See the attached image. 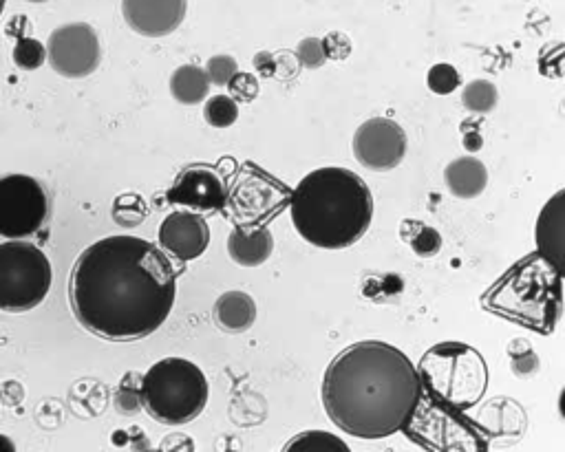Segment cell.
<instances>
[{
  "label": "cell",
  "instance_id": "7",
  "mask_svg": "<svg viewBox=\"0 0 565 452\" xmlns=\"http://www.w3.org/2000/svg\"><path fill=\"white\" fill-rule=\"evenodd\" d=\"M51 263L34 243L0 245V309L23 314L36 309L51 289Z\"/></svg>",
  "mask_w": 565,
  "mask_h": 452
},
{
  "label": "cell",
  "instance_id": "11",
  "mask_svg": "<svg viewBox=\"0 0 565 452\" xmlns=\"http://www.w3.org/2000/svg\"><path fill=\"white\" fill-rule=\"evenodd\" d=\"M166 199L175 206H186L197 212H217L228 203V188L212 168L190 166L179 172Z\"/></svg>",
  "mask_w": 565,
  "mask_h": 452
},
{
  "label": "cell",
  "instance_id": "28",
  "mask_svg": "<svg viewBox=\"0 0 565 452\" xmlns=\"http://www.w3.org/2000/svg\"><path fill=\"white\" fill-rule=\"evenodd\" d=\"M228 86H230V95L237 102H252V100H257V95H259V80L250 73L239 71L230 80Z\"/></svg>",
  "mask_w": 565,
  "mask_h": 452
},
{
  "label": "cell",
  "instance_id": "19",
  "mask_svg": "<svg viewBox=\"0 0 565 452\" xmlns=\"http://www.w3.org/2000/svg\"><path fill=\"white\" fill-rule=\"evenodd\" d=\"M404 241H409L413 252L422 258H431L442 250V236L435 228L422 225L418 221H407L402 225Z\"/></svg>",
  "mask_w": 565,
  "mask_h": 452
},
{
  "label": "cell",
  "instance_id": "31",
  "mask_svg": "<svg viewBox=\"0 0 565 452\" xmlns=\"http://www.w3.org/2000/svg\"><path fill=\"white\" fill-rule=\"evenodd\" d=\"M462 142H464L466 150H471V153H475V150L482 148L484 139H482V135H479V131H464Z\"/></svg>",
  "mask_w": 565,
  "mask_h": 452
},
{
  "label": "cell",
  "instance_id": "6",
  "mask_svg": "<svg viewBox=\"0 0 565 452\" xmlns=\"http://www.w3.org/2000/svg\"><path fill=\"white\" fill-rule=\"evenodd\" d=\"M482 355L457 342H444L422 358V389L431 400L453 408H468L486 391Z\"/></svg>",
  "mask_w": 565,
  "mask_h": 452
},
{
  "label": "cell",
  "instance_id": "15",
  "mask_svg": "<svg viewBox=\"0 0 565 452\" xmlns=\"http://www.w3.org/2000/svg\"><path fill=\"white\" fill-rule=\"evenodd\" d=\"M274 236L272 232L259 225V228H234L228 236V254L234 263L243 267L263 265L272 256Z\"/></svg>",
  "mask_w": 565,
  "mask_h": 452
},
{
  "label": "cell",
  "instance_id": "9",
  "mask_svg": "<svg viewBox=\"0 0 565 452\" xmlns=\"http://www.w3.org/2000/svg\"><path fill=\"white\" fill-rule=\"evenodd\" d=\"M51 69L62 78H87L98 69L102 51L100 40L87 23H71L58 27L47 42Z\"/></svg>",
  "mask_w": 565,
  "mask_h": 452
},
{
  "label": "cell",
  "instance_id": "33",
  "mask_svg": "<svg viewBox=\"0 0 565 452\" xmlns=\"http://www.w3.org/2000/svg\"><path fill=\"white\" fill-rule=\"evenodd\" d=\"M29 3H47V0H29Z\"/></svg>",
  "mask_w": 565,
  "mask_h": 452
},
{
  "label": "cell",
  "instance_id": "13",
  "mask_svg": "<svg viewBox=\"0 0 565 452\" xmlns=\"http://www.w3.org/2000/svg\"><path fill=\"white\" fill-rule=\"evenodd\" d=\"M186 5V0H122V14L135 34L162 38L184 23Z\"/></svg>",
  "mask_w": 565,
  "mask_h": 452
},
{
  "label": "cell",
  "instance_id": "2",
  "mask_svg": "<svg viewBox=\"0 0 565 452\" xmlns=\"http://www.w3.org/2000/svg\"><path fill=\"white\" fill-rule=\"evenodd\" d=\"M422 402V375L387 342L351 344L327 367L323 404L329 419L358 439H385L411 424Z\"/></svg>",
  "mask_w": 565,
  "mask_h": 452
},
{
  "label": "cell",
  "instance_id": "3",
  "mask_svg": "<svg viewBox=\"0 0 565 452\" xmlns=\"http://www.w3.org/2000/svg\"><path fill=\"white\" fill-rule=\"evenodd\" d=\"M290 214L301 239L323 250L358 243L373 219V197L356 172L327 166L309 172L292 192Z\"/></svg>",
  "mask_w": 565,
  "mask_h": 452
},
{
  "label": "cell",
  "instance_id": "29",
  "mask_svg": "<svg viewBox=\"0 0 565 452\" xmlns=\"http://www.w3.org/2000/svg\"><path fill=\"white\" fill-rule=\"evenodd\" d=\"M142 404V386H137L133 391L129 382H122L120 393H117V408L124 413H135Z\"/></svg>",
  "mask_w": 565,
  "mask_h": 452
},
{
  "label": "cell",
  "instance_id": "18",
  "mask_svg": "<svg viewBox=\"0 0 565 452\" xmlns=\"http://www.w3.org/2000/svg\"><path fill=\"white\" fill-rule=\"evenodd\" d=\"M210 82L208 71L195 64H184L170 78V93L181 104H199L208 98Z\"/></svg>",
  "mask_w": 565,
  "mask_h": 452
},
{
  "label": "cell",
  "instance_id": "25",
  "mask_svg": "<svg viewBox=\"0 0 565 452\" xmlns=\"http://www.w3.org/2000/svg\"><path fill=\"white\" fill-rule=\"evenodd\" d=\"M460 82H462L460 73H457V69L453 67V64H446V62L435 64V67H431L429 75H426V84H429V89L435 95H449V93H453L457 86H460Z\"/></svg>",
  "mask_w": 565,
  "mask_h": 452
},
{
  "label": "cell",
  "instance_id": "8",
  "mask_svg": "<svg viewBox=\"0 0 565 452\" xmlns=\"http://www.w3.org/2000/svg\"><path fill=\"white\" fill-rule=\"evenodd\" d=\"M49 217L47 192L34 177L7 175L0 179V236L27 239Z\"/></svg>",
  "mask_w": 565,
  "mask_h": 452
},
{
  "label": "cell",
  "instance_id": "26",
  "mask_svg": "<svg viewBox=\"0 0 565 452\" xmlns=\"http://www.w3.org/2000/svg\"><path fill=\"white\" fill-rule=\"evenodd\" d=\"M296 58L307 69H321L329 58L327 49H325V40H318V38L301 40V45H298L296 49Z\"/></svg>",
  "mask_w": 565,
  "mask_h": 452
},
{
  "label": "cell",
  "instance_id": "24",
  "mask_svg": "<svg viewBox=\"0 0 565 452\" xmlns=\"http://www.w3.org/2000/svg\"><path fill=\"white\" fill-rule=\"evenodd\" d=\"M45 60H49V51L45 49V45H40L38 40L23 38L16 42V47H14L16 67L25 69V71H36L42 67V64H45Z\"/></svg>",
  "mask_w": 565,
  "mask_h": 452
},
{
  "label": "cell",
  "instance_id": "23",
  "mask_svg": "<svg viewBox=\"0 0 565 452\" xmlns=\"http://www.w3.org/2000/svg\"><path fill=\"white\" fill-rule=\"evenodd\" d=\"M285 450H349V446L325 430H307L305 435L287 441Z\"/></svg>",
  "mask_w": 565,
  "mask_h": 452
},
{
  "label": "cell",
  "instance_id": "12",
  "mask_svg": "<svg viewBox=\"0 0 565 452\" xmlns=\"http://www.w3.org/2000/svg\"><path fill=\"white\" fill-rule=\"evenodd\" d=\"M210 228L197 212L177 210L159 225V245L177 261H195L208 250Z\"/></svg>",
  "mask_w": 565,
  "mask_h": 452
},
{
  "label": "cell",
  "instance_id": "22",
  "mask_svg": "<svg viewBox=\"0 0 565 452\" xmlns=\"http://www.w3.org/2000/svg\"><path fill=\"white\" fill-rule=\"evenodd\" d=\"M148 214L146 201L140 195H120L113 203V219L122 228H135Z\"/></svg>",
  "mask_w": 565,
  "mask_h": 452
},
{
  "label": "cell",
  "instance_id": "30",
  "mask_svg": "<svg viewBox=\"0 0 565 452\" xmlns=\"http://www.w3.org/2000/svg\"><path fill=\"white\" fill-rule=\"evenodd\" d=\"M254 64H257L259 73L265 75V78H270V75H274V58L270 56V53H259V56L254 58Z\"/></svg>",
  "mask_w": 565,
  "mask_h": 452
},
{
  "label": "cell",
  "instance_id": "5",
  "mask_svg": "<svg viewBox=\"0 0 565 452\" xmlns=\"http://www.w3.org/2000/svg\"><path fill=\"white\" fill-rule=\"evenodd\" d=\"M142 404L155 422L190 424L208 404L206 375L184 358L159 360L142 378Z\"/></svg>",
  "mask_w": 565,
  "mask_h": 452
},
{
  "label": "cell",
  "instance_id": "4",
  "mask_svg": "<svg viewBox=\"0 0 565 452\" xmlns=\"http://www.w3.org/2000/svg\"><path fill=\"white\" fill-rule=\"evenodd\" d=\"M484 305L535 333L554 331L563 311V276L539 252L510 267Z\"/></svg>",
  "mask_w": 565,
  "mask_h": 452
},
{
  "label": "cell",
  "instance_id": "16",
  "mask_svg": "<svg viewBox=\"0 0 565 452\" xmlns=\"http://www.w3.org/2000/svg\"><path fill=\"white\" fill-rule=\"evenodd\" d=\"M444 181L457 199H475L488 186V170L477 157H460L446 166Z\"/></svg>",
  "mask_w": 565,
  "mask_h": 452
},
{
  "label": "cell",
  "instance_id": "1",
  "mask_svg": "<svg viewBox=\"0 0 565 452\" xmlns=\"http://www.w3.org/2000/svg\"><path fill=\"white\" fill-rule=\"evenodd\" d=\"M177 298L168 256L140 236H109L84 250L69 276V303L98 338L135 342L164 325Z\"/></svg>",
  "mask_w": 565,
  "mask_h": 452
},
{
  "label": "cell",
  "instance_id": "10",
  "mask_svg": "<svg viewBox=\"0 0 565 452\" xmlns=\"http://www.w3.org/2000/svg\"><path fill=\"white\" fill-rule=\"evenodd\" d=\"M354 155L369 170H393L407 155V133L389 117H373L356 131Z\"/></svg>",
  "mask_w": 565,
  "mask_h": 452
},
{
  "label": "cell",
  "instance_id": "21",
  "mask_svg": "<svg viewBox=\"0 0 565 452\" xmlns=\"http://www.w3.org/2000/svg\"><path fill=\"white\" fill-rule=\"evenodd\" d=\"M204 117L210 126L215 128H228L239 117V106L232 95H212L206 100L204 106Z\"/></svg>",
  "mask_w": 565,
  "mask_h": 452
},
{
  "label": "cell",
  "instance_id": "14",
  "mask_svg": "<svg viewBox=\"0 0 565 452\" xmlns=\"http://www.w3.org/2000/svg\"><path fill=\"white\" fill-rule=\"evenodd\" d=\"M535 245L565 281V188L541 208L535 223Z\"/></svg>",
  "mask_w": 565,
  "mask_h": 452
},
{
  "label": "cell",
  "instance_id": "32",
  "mask_svg": "<svg viewBox=\"0 0 565 452\" xmlns=\"http://www.w3.org/2000/svg\"><path fill=\"white\" fill-rule=\"evenodd\" d=\"M559 411H561V415H563V419H565V389H563L561 395H559Z\"/></svg>",
  "mask_w": 565,
  "mask_h": 452
},
{
  "label": "cell",
  "instance_id": "27",
  "mask_svg": "<svg viewBox=\"0 0 565 452\" xmlns=\"http://www.w3.org/2000/svg\"><path fill=\"white\" fill-rule=\"evenodd\" d=\"M206 71H208V75H210L212 84L228 86L230 80L234 78V75L239 73V64H237V60H234L232 56H215V58L208 60Z\"/></svg>",
  "mask_w": 565,
  "mask_h": 452
},
{
  "label": "cell",
  "instance_id": "20",
  "mask_svg": "<svg viewBox=\"0 0 565 452\" xmlns=\"http://www.w3.org/2000/svg\"><path fill=\"white\" fill-rule=\"evenodd\" d=\"M497 86L488 80H473L462 91V104L475 115H486L497 106Z\"/></svg>",
  "mask_w": 565,
  "mask_h": 452
},
{
  "label": "cell",
  "instance_id": "17",
  "mask_svg": "<svg viewBox=\"0 0 565 452\" xmlns=\"http://www.w3.org/2000/svg\"><path fill=\"white\" fill-rule=\"evenodd\" d=\"M215 320L226 333L248 331L257 320V305L245 292H226L215 305Z\"/></svg>",
  "mask_w": 565,
  "mask_h": 452
}]
</instances>
